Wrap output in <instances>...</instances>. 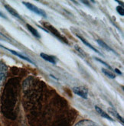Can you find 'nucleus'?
<instances>
[{
    "label": "nucleus",
    "instance_id": "obj_13",
    "mask_svg": "<svg viewBox=\"0 0 124 126\" xmlns=\"http://www.w3.org/2000/svg\"><path fill=\"white\" fill-rule=\"evenodd\" d=\"M102 72H103L105 75L107 77H109L110 79H115L116 78V75L113 73H112L111 71H110V70H108L107 69H105V68H102Z\"/></svg>",
    "mask_w": 124,
    "mask_h": 126
},
{
    "label": "nucleus",
    "instance_id": "obj_5",
    "mask_svg": "<svg viewBox=\"0 0 124 126\" xmlns=\"http://www.w3.org/2000/svg\"><path fill=\"white\" fill-rule=\"evenodd\" d=\"M5 9L8 11L12 16H14V17H16V18H18L19 20H21V21H23V19L21 18V17L20 16V15L12 7H11L10 5H5Z\"/></svg>",
    "mask_w": 124,
    "mask_h": 126
},
{
    "label": "nucleus",
    "instance_id": "obj_2",
    "mask_svg": "<svg viewBox=\"0 0 124 126\" xmlns=\"http://www.w3.org/2000/svg\"><path fill=\"white\" fill-rule=\"evenodd\" d=\"M73 92L76 95L81 96V98L87 99L88 97V90L87 89L83 86H75L73 88Z\"/></svg>",
    "mask_w": 124,
    "mask_h": 126
},
{
    "label": "nucleus",
    "instance_id": "obj_9",
    "mask_svg": "<svg viewBox=\"0 0 124 126\" xmlns=\"http://www.w3.org/2000/svg\"><path fill=\"white\" fill-rule=\"evenodd\" d=\"M95 109H96V111L97 112L102 116V117H104V118H106V119H108V120H110V121H111V122H113V118H111L110 115H109L106 112H104V111L103 110V109H101L100 107H98V106H95Z\"/></svg>",
    "mask_w": 124,
    "mask_h": 126
},
{
    "label": "nucleus",
    "instance_id": "obj_11",
    "mask_svg": "<svg viewBox=\"0 0 124 126\" xmlns=\"http://www.w3.org/2000/svg\"><path fill=\"white\" fill-rule=\"evenodd\" d=\"M97 43H98V44L100 46H101L103 48H105L106 50H110V51H112L113 53H115V54H116V51L114 50H113L110 47H109L107 44L104 41H102V40H100V39H97Z\"/></svg>",
    "mask_w": 124,
    "mask_h": 126
},
{
    "label": "nucleus",
    "instance_id": "obj_8",
    "mask_svg": "<svg viewBox=\"0 0 124 126\" xmlns=\"http://www.w3.org/2000/svg\"><path fill=\"white\" fill-rule=\"evenodd\" d=\"M77 38H79L80 40H81V41H82V42H83V43L84 44H85V45H86L87 47H88L89 48H90L91 50H93L94 51V52H96V53H97L98 54H100V55H101V53L100 52V51H99L98 50H97L96 48H94V47H93V46H92L91 44H90V43H89L88 41H87L86 39H84V38H82L81 36H80V35H77Z\"/></svg>",
    "mask_w": 124,
    "mask_h": 126
},
{
    "label": "nucleus",
    "instance_id": "obj_12",
    "mask_svg": "<svg viewBox=\"0 0 124 126\" xmlns=\"http://www.w3.org/2000/svg\"><path fill=\"white\" fill-rule=\"evenodd\" d=\"M26 26H27V28H28V31L30 32L35 37H36V38H41V36H40L37 30H36V29H35L32 25L27 24Z\"/></svg>",
    "mask_w": 124,
    "mask_h": 126
},
{
    "label": "nucleus",
    "instance_id": "obj_3",
    "mask_svg": "<svg viewBox=\"0 0 124 126\" xmlns=\"http://www.w3.org/2000/svg\"><path fill=\"white\" fill-rule=\"evenodd\" d=\"M6 73H7V66L2 61H0V83L5 79Z\"/></svg>",
    "mask_w": 124,
    "mask_h": 126
},
{
    "label": "nucleus",
    "instance_id": "obj_17",
    "mask_svg": "<svg viewBox=\"0 0 124 126\" xmlns=\"http://www.w3.org/2000/svg\"><path fill=\"white\" fill-rule=\"evenodd\" d=\"M114 70L116 72V73H118L119 75H122V73H121V71H120V70H119L118 69H115Z\"/></svg>",
    "mask_w": 124,
    "mask_h": 126
},
{
    "label": "nucleus",
    "instance_id": "obj_19",
    "mask_svg": "<svg viewBox=\"0 0 124 126\" xmlns=\"http://www.w3.org/2000/svg\"><path fill=\"white\" fill-rule=\"evenodd\" d=\"M0 47H2V48H4V49H5V50H6V47H5L4 46H2V44H0Z\"/></svg>",
    "mask_w": 124,
    "mask_h": 126
},
{
    "label": "nucleus",
    "instance_id": "obj_7",
    "mask_svg": "<svg viewBox=\"0 0 124 126\" xmlns=\"http://www.w3.org/2000/svg\"><path fill=\"white\" fill-rule=\"evenodd\" d=\"M6 50H8L9 51H10V52L12 53V54H13L14 55H16V56H17V57H18L19 58H21V59H22V60H24V61H28L29 63H31L32 64H34V65H35V63L31 60L30 58H28V57H26V56H25V55H23V54H19V53H18V52H16V51H15V50H9V49H8V48H6Z\"/></svg>",
    "mask_w": 124,
    "mask_h": 126
},
{
    "label": "nucleus",
    "instance_id": "obj_16",
    "mask_svg": "<svg viewBox=\"0 0 124 126\" xmlns=\"http://www.w3.org/2000/svg\"><path fill=\"white\" fill-rule=\"evenodd\" d=\"M74 47H75V49H76L77 50H79V52H81V53H82L83 54H84V50H81V47H78L77 45H75V46H74Z\"/></svg>",
    "mask_w": 124,
    "mask_h": 126
},
{
    "label": "nucleus",
    "instance_id": "obj_1",
    "mask_svg": "<svg viewBox=\"0 0 124 126\" xmlns=\"http://www.w3.org/2000/svg\"><path fill=\"white\" fill-rule=\"evenodd\" d=\"M23 4L26 6L27 9H28L29 10H31L32 12L38 15V16H41L42 17H45V18L47 17V15L45 14V12H44L43 10H41V9H38L37 6L34 5L33 4L29 3V2H23Z\"/></svg>",
    "mask_w": 124,
    "mask_h": 126
},
{
    "label": "nucleus",
    "instance_id": "obj_6",
    "mask_svg": "<svg viewBox=\"0 0 124 126\" xmlns=\"http://www.w3.org/2000/svg\"><path fill=\"white\" fill-rule=\"evenodd\" d=\"M40 57L41 58H43L44 60L51 63H53V64H56L57 61H56V59L54 57L52 56V55H48V54H46L45 53H41L40 54Z\"/></svg>",
    "mask_w": 124,
    "mask_h": 126
},
{
    "label": "nucleus",
    "instance_id": "obj_14",
    "mask_svg": "<svg viewBox=\"0 0 124 126\" xmlns=\"http://www.w3.org/2000/svg\"><path fill=\"white\" fill-rule=\"evenodd\" d=\"M94 59H95V60L96 61H97L98 62H100V63H101L102 64H104V65H105L106 66H107V67L109 68V69H110V70H112V68H111V66H110V65H109V64H107L106 62H104L103 61H102L101 60V59H100V58H98V57H94Z\"/></svg>",
    "mask_w": 124,
    "mask_h": 126
},
{
    "label": "nucleus",
    "instance_id": "obj_18",
    "mask_svg": "<svg viewBox=\"0 0 124 126\" xmlns=\"http://www.w3.org/2000/svg\"><path fill=\"white\" fill-rule=\"evenodd\" d=\"M0 17H2V18H6L5 16V15L2 12H0Z\"/></svg>",
    "mask_w": 124,
    "mask_h": 126
},
{
    "label": "nucleus",
    "instance_id": "obj_15",
    "mask_svg": "<svg viewBox=\"0 0 124 126\" xmlns=\"http://www.w3.org/2000/svg\"><path fill=\"white\" fill-rule=\"evenodd\" d=\"M116 11H117V12L120 15V16H124V10H123V7L119 5L116 7Z\"/></svg>",
    "mask_w": 124,
    "mask_h": 126
},
{
    "label": "nucleus",
    "instance_id": "obj_10",
    "mask_svg": "<svg viewBox=\"0 0 124 126\" xmlns=\"http://www.w3.org/2000/svg\"><path fill=\"white\" fill-rule=\"evenodd\" d=\"M108 111H109V112H110L113 117H115V118H117V119L120 121V122H121L122 125H123V118L120 115V114H119L117 112H116V111L114 109L109 108V109H108Z\"/></svg>",
    "mask_w": 124,
    "mask_h": 126
},
{
    "label": "nucleus",
    "instance_id": "obj_4",
    "mask_svg": "<svg viewBox=\"0 0 124 126\" xmlns=\"http://www.w3.org/2000/svg\"><path fill=\"white\" fill-rule=\"evenodd\" d=\"M74 126H100V125L91 120L84 119L78 122Z\"/></svg>",
    "mask_w": 124,
    "mask_h": 126
}]
</instances>
